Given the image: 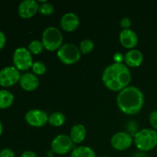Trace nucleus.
<instances>
[{"label": "nucleus", "mask_w": 157, "mask_h": 157, "mask_svg": "<svg viewBox=\"0 0 157 157\" xmlns=\"http://www.w3.org/2000/svg\"><path fill=\"white\" fill-rule=\"evenodd\" d=\"M130 69L123 63H113L104 69L102 81L107 88L112 91H121L128 87L131 81Z\"/></svg>", "instance_id": "nucleus-1"}, {"label": "nucleus", "mask_w": 157, "mask_h": 157, "mask_svg": "<svg viewBox=\"0 0 157 157\" xmlns=\"http://www.w3.org/2000/svg\"><path fill=\"white\" fill-rule=\"evenodd\" d=\"M117 104L123 113L133 115L139 113L144 104L143 92L135 86H128L119 92Z\"/></svg>", "instance_id": "nucleus-2"}, {"label": "nucleus", "mask_w": 157, "mask_h": 157, "mask_svg": "<svg viewBox=\"0 0 157 157\" xmlns=\"http://www.w3.org/2000/svg\"><path fill=\"white\" fill-rule=\"evenodd\" d=\"M133 142L140 151H150L157 147V132L152 129H143L134 135Z\"/></svg>", "instance_id": "nucleus-3"}, {"label": "nucleus", "mask_w": 157, "mask_h": 157, "mask_svg": "<svg viewBox=\"0 0 157 157\" xmlns=\"http://www.w3.org/2000/svg\"><path fill=\"white\" fill-rule=\"evenodd\" d=\"M63 41L62 33L56 27L50 26L43 31L41 42L44 48L50 52L58 50Z\"/></svg>", "instance_id": "nucleus-4"}, {"label": "nucleus", "mask_w": 157, "mask_h": 157, "mask_svg": "<svg viewBox=\"0 0 157 157\" xmlns=\"http://www.w3.org/2000/svg\"><path fill=\"white\" fill-rule=\"evenodd\" d=\"M60 61L65 64H73L78 62L81 57L79 48L72 43L62 44L57 52Z\"/></svg>", "instance_id": "nucleus-5"}, {"label": "nucleus", "mask_w": 157, "mask_h": 157, "mask_svg": "<svg viewBox=\"0 0 157 157\" xmlns=\"http://www.w3.org/2000/svg\"><path fill=\"white\" fill-rule=\"evenodd\" d=\"M12 59L14 65L18 71L29 70L34 63L32 53L25 47H19L15 49Z\"/></svg>", "instance_id": "nucleus-6"}, {"label": "nucleus", "mask_w": 157, "mask_h": 157, "mask_svg": "<svg viewBox=\"0 0 157 157\" xmlns=\"http://www.w3.org/2000/svg\"><path fill=\"white\" fill-rule=\"evenodd\" d=\"M21 75L15 66H8L0 71V86L11 87L19 82Z\"/></svg>", "instance_id": "nucleus-7"}, {"label": "nucleus", "mask_w": 157, "mask_h": 157, "mask_svg": "<svg viewBox=\"0 0 157 157\" xmlns=\"http://www.w3.org/2000/svg\"><path fill=\"white\" fill-rule=\"evenodd\" d=\"M52 151L58 155H64L69 153L73 147V141L70 136L65 134H59L55 137L52 140Z\"/></svg>", "instance_id": "nucleus-8"}, {"label": "nucleus", "mask_w": 157, "mask_h": 157, "mask_svg": "<svg viewBox=\"0 0 157 157\" xmlns=\"http://www.w3.org/2000/svg\"><path fill=\"white\" fill-rule=\"evenodd\" d=\"M133 143V138L127 132H117L113 135L110 140L112 147L118 151H124L130 148Z\"/></svg>", "instance_id": "nucleus-9"}, {"label": "nucleus", "mask_w": 157, "mask_h": 157, "mask_svg": "<svg viewBox=\"0 0 157 157\" xmlns=\"http://www.w3.org/2000/svg\"><path fill=\"white\" fill-rule=\"evenodd\" d=\"M25 120L29 125L34 127H41L48 122V116L39 109L30 110L26 113Z\"/></svg>", "instance_id": "nucleus-10"}, {"label": "nucleus", "mask_w": 157, "mask_h": 157, "mask_svg": "<svg viewBox=\"0 0 157 157\" xmlns=\"http://www.w3.org/2000/svg\"><path fill=\"white\" fill-rule=\"evenodd\" d=\"M39 9V4L35 0H24L18 7V13L22 18H30L33 17Z\"/></svg>", "instance_id": "nucleus-11"}, {"label": "nucleus", "mask_w": 157, "mask_h": 157, "mask_svg": "<svg viewBox=\"0 0 157 157\" xmlns=\"http://www.w3.org/2000/svg\"><path fill=\"white\" fill-rule=\"evenodd\" d=\"M80 20L78 15L73 12H67L62 15L60 21L61 29L67 32L76 30L79 25Z\"/></svg>", "instance_id": "nucleus-12"}, {"label": "nucleus", "mask_w": 157, "mask_h": 157, "mask_svg": "<svg viewBox=\"0 0 157 157\" xmlns=\"http://www.w3.org/2000/svg\"><path fill=\"white\" fill-rule=\"evenodd\" d=\"M120 42L126 48L132 49L138 43V36L132 29H123L119 35Z\"/></svg>", "instance_id": "nucleus-13"}, {"label": "nucleus", "mask_w": 157, "mask_h": 157, "mask_svg": "<svg viewBox=\"0 0 157 157\" xmlns=\"http://www.w3.org/2000/svg\"><path fill=\"white\" fill-rule=\"evenodd\" d=\"M20 86L26 91H33L39 86V80L33 73H25L21 75L19 80Z\"/></svg>", "instance_id": "nucleus-14"}, {"label": "nucleus", "mask_w": 157, "mask_h": 157, "mask_svg": "<svg viewBox=\"0 0 157 157\" xmlns=\"http://www.w3.org/2000/svg\"><path fill=\"white\" fill-rule=\"evenodd\" d=\"M124 61L127 67H139L144 61V55L140 50L130 49L124 55Z\"/></svg>", "instance_id": "nucleus-15"}, {"label": "nucleus", "mask_w": 157, "mask_h": 157, "mask_svg": "<svg viewBox=\"0 0 157 157\" xmlns=\"http://www.w3.org/2000/svg\"><path fill=\"white\" fill-rule=\"evenodd\" d=\"M86 134H87L86 128L83 124H76L71 129L70 137L75 144L82 143L85 140Z\"/></svg>", "instance_id": "nucleus-16"}, {"label": "nucleus", "mask_w": 157, "mask_h": 157, "mask_svg": "<svg viewBox=\"0 0 157 157\" xmlns=\"http://www.w3.org/2000/svg\"><path fill=\"white\" fill-rule=\"evenodd\" d=\"M71 157H96V153L90 147L81 146L72 150Z\"/></svg>", "instance_id": "nucleus-17"}, {"label": "nucleus", "mask_w": 157, "mask_h": 157, "mask_svg": "<svg viewBox=\"0 0 157 157\" xmlns=\"http://www.w3.org/2000/svg\"><path fill=\"white\" fill-rule=\"evenodd\" d=\"M14 95L7 90H0V109H6L13 104Z\"/></svg>", "instance_id": "nucleus-18"}, {"label": "nucleus", "mask_w": 157, "mask_h": 157, "mask_svg": "<svg viewBox=\"0 0 157 157\" xmlns=\"http://www.w3.org/2000/svg\"><path fill=\"white\" fill-rule=\"evenodd\" d=\"M66 121L65 115L61 112H54L48 116V123L53 127H61Z\"/></svg>", "instance_id": "nucleus-19"}, {"label": "nucleus", "mask_w": 157, "mask_h": 157, "mask_svg": "<svg viewBox=\"0 0 157 157\" xmlns=\"http://www.w3.org/2000/svg\"><path fill=\"white\" fill-rule=\"evenodd\" d=\"M44 46H43L42 42L38 40H33L30 42L29 44V48L28 49L29 52L32 54V55H39L42 52L43 49H44Z\"/></svg>", "instance_id": "nucleus-20"}, {"label": "nucleus", "mask_w": 157, "mask_h": 157, "mask_svg": "<svg viewBox=\"0 0 157 157\" xmlns=\"http://www.w3.org/2000/svg\"><path fill=\"white\" fill-rule=\"evenodd\" d=\"M94 48V44L93 41L90 39H84L80 43L79 49L81 53L84 55L90 53L93 51Z\"/></svg>", "instance_id": "nucleus-21"}, {"label": "nucleus", "mask_w": 157, "mask_h": 157, "mask_svg": "<svg viewBox=\"0 0 157 157\" xmlns=\"http://www.w3.org/2000/svg\"><path fill=\"white\" fill-rule=\"evenodd\" d=\"M32 71L35 75H43L47 71V67L42 61H37L33 63L32 66Z\"/></svg>", "instance_id": "nucleus-22"}, {"label": "nucleus", "mask_w": 157, "mask_h": 157, "mask_svg": "<svg viewBox=\"0 0 157 157\" xmlns=\"http://www.w3.org/2000/svg\"><path fill=\"white\" fill-rule=\"evenodd\" d=\"M38 12L43 15H51L55 12V8L53 5L48 2H43L42 4L39 5Z\"/></svg>", "instance_id": "nucleus-23"}, {"label": "nucleus", "mask_w": 157, "mask_h": 157, "mask_svg": "<svg viewBox=\"0 0 157 157\" xmlns=\"http://www.w3.org/2000/svg\"><path fill=\"white\" fill-rule=\"evenodd\" d=\"M149 120L152 127L157 130V110H153L150 113Z\"/></svg>", "instance_id": "nucleus-24"}, {"label": "nucleus", "mask_w": 157, "mask_h": 157, "mask_svg": "<svg viewBox=\"0 0 157 157\" xmlns=\"http://www.w3.org/2000/svg\"><path fill=\"white\" fill-rule=\"evenodd\" d=\"M0 157H15V153L9 148H5L0 151Z\"/></svg>", "instance_id": "nucleus-25"}, {"label": "nucleus", "mask_w": 157, "mask_h": 157, "mask_svg": "<svg viewBox=\"0 0 157 157\" xmlns=\"http://www.w3.org/2000/svg\"><path fill=\"white\" fill-rule=\"evenodd\" d=\"M130 25H131V21L129 18L125 17L121 20V26L124 29H129Z\"/></svg>", "instance_id": "nucleus-26"}, {"label": "nucleus", "mask_w": 157, "mask_h": 157, "mask_svg": "<svg viewBox=\"0 0 157 157\" xmlns=\"http://www.w3.org/2000/svg\"><path fill=\"white\" fill-rule=\"evenodd\" d=\"M113 61L114 63H122L124 61V55L121 52H117L113 55Z\"/></svg>", "instance_id": "nucleus-27"}, {"label": "nucleus", "mask_w": 157, "mask_h": 157, "mask_svg": "<svg viewBox=\"0 0 157 157\" xmlns=\"http://www.w3.org/2000/svg\"><path fill=\"white\" fill-rule=\"evenodd\" d=\"M6 43V38L5 34L2 31H0V50L4 48Z\"/></svg>", "instance_id": "nucleus-28"}, {"label": "nucleus", "mask_w": 157, "mask_h": 157, "mask_svg": "<svg viewBox=\"0 0 157 157\" xmlns=\"http://www.w3.org/2000/svg\"><path fill=\"white\" fill-rule=\"evenodd\" d=\"M21 157H38V156H37V154L35 153V152L27 150V151L23 152Z\"/></svg>", "instance_id": "nucleus-29"}, {"label": "nucleus", "mask_w": 157, "mask_h": 157, "mask_svg": "<svg viewBox=\"0 0 157 157\" xmlns=\"http://www.w3.org/2000/svg\"><path fill=\"white\" fill-rule=\"evenodd\" d=\"M2 130H3V127H2V122L0 121V135L2 133Z\"/></svg>", "instance_id": "nucleus-30"}, {"label": "nucleus", "mask_w": 157, "mask_h": 157, "mask_svg": "<svg viewBox=\"0 0 157 157\" xmlns=\"http://www.w3.org/2000/svg\"><path fill=\"white\" fill-rule=\"evenodd\" d=\"M102 157H110V156H102Z\"/></svg>", "instance_id": "nucleus-31"}, {"label": "nucleus", "mask_w": 157, "mask_h": 157, "mask_svg": "<svg viewBox=\"0 0 157 157\" xmlns=\"http://www.w3.org/2000/svg\"><path fill=\"white\" fill-rule=\"evenodd\" d=\"M156 151H157V147H156Z\"/></svg>", "instance_id": "nucleus-32"}, {"label": "nucleus", "mask_w": 157, "mask_h": 157, "mask_svg": "<svg viewBox=\"0 0 157 157\" xmlns=\"http://www.w3.org/2000/svg\"><path fill=\"white\" fill-rule=\"evenodd\" d=\"M129 157H132V156H129Z\"/></svg>", "instance_id": "nucleus-33"}]
</instances>
